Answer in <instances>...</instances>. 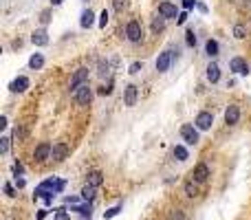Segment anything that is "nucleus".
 Wrapping results in <instances>:
<instances>
[{"label": "nucleus", "instance_id": "9", "mask_svg": "<svg viewBox=\"0 0 251 220\" xmlns=\"http://www.w3.org/2000/svg\"><path fill=\"white\" fill-rule=\"evenodd\" d=\"M194 125L201 130V132H207V130H212V125H214V112L201 110L199 115H196V119H194Z\"/></svg>", "mask_w": 251, "mask_h": 220}, {"label": "nucleus", "instance_id": "32", "mask_svg": "<svg viewBox=\"0 0 251 220\" xmlns=\"http://www.w3.org/2000/svg\"><path fill=\"white\" fill-rule=\"evenodd\" d=\"M141 71H143V62H132V64H130V69H128V73L130 75H137V73H141Z\"/></svg>", "mask_w": 251, "mask_h": 220}, {"label": "nucleus", "instance_id": "35", "mask_svg": "<svg viewBox=\"0 0 251 220\" xmlns=\"http://www.w3.org/2000/svg\"><path fill=\"white\" fill-rule=\"evenodd\" d=\"M40 22H42V26H47L49 22H51V9H44V11L40 13Z\"/></svg>", "mask_w": 251, "mask_h": 220}, {"label": "nucleus", "instance_id": "21", "mask_svg": "<svg viewBox=\"0 0 251 220\" xmlns=\"http://www.w3.org/2000/svg\"><path fill=\"white\" fill-rule=\"evenodd\" d=\"M172 154H174V159L181 161V163H183V161L190 159V152H187V147H185V146H181V143H176V146L172 147Z\"/></svg>", "mask_w": 251, "mask_h": 220}, {"label": "nucleus", "instance_id": "29", "mask_svg": "<svg viewBox=\"0 0 251 220\" xmlns=\"http://www.w3.org/2000/svg\"><path fill=\"white\" fill-rule=\"evenodd\" d=\"M11 141H13V139H9V137L0 139V154H7L9 147H11Z\"/></svg>", "mask_w": 251, "mask_h": 220}, {"label": "nucleus", "instance_id": "38", "mask_svg": "<svg viewBox=\"0 0 251 220\" xmlns=\"http://www.w3.org/2000/svg\"><path fill=\"white\" fill-rule=\"evenodd\" d=\"M187 18H190V13H187V11H181V13H178V18H176V24H178V26L185 24Z\"/></svg>", "mask_w": 251, "mask_h": 220}, {"label": "nucleus", "instance_id": "31", "mask_svg": "<svg viewBox=\"0 0 251 220\" xmlns=\"http://www.w3.org/2000/svg\"><path fill=\"white\" fill-rule=\"evenodd\" d=\"M11 172H13V176H22V174H25V165H22L20 161H13Z\"/></svg>", "mask_w": 251, "mask_h": 220}, {"label": "nucleus", "instance_id": "18", "mask_svg": "<svg viewBox=\"0 0 251 220\" xmlns=\"http://www.w3.org/2000/svg\"><path fill=\"white\" fill-rule=\"evenodd\" d=\"M86 183L93 187H101L104 185V174H101L100 170H91V172L86 174Z\"/></svg>", "mask_w": 251, "mask_h": 220}, {"label": "nucleus", "instance_id": "20", "mask_svg": "<svg viewBox=\"0 0 251 220\" xmlns=\"http://www.w3.org/2000/svg\"><path fill=\"white\" fill-rule=\"evenodd\" d=\"M165 18L163 16H156V18H152V24H150V31H152V35H161L165 31Z\"/></svg>", "mask_w": 251, "mask_h": 220}, {"label": "nucleus", "instance_id": "42", "mask_svg": "<svg viewBox=\"0 0 251 220\" xmlns=\"http://www.w3.org/2000/svg\"><path fill=\"white\" fill-rule=\"evenodd\" d=\"M13 183H16V187H18V190H22V187L26 185V181H25V178H22V176H16V181H13Z\"/></svg>", "mask_w": 251, "mask_h": 220}, {"label": "nucleus", "instance_id": "7", "mask_svg": "<svg viewBox=\"0 0 251 220\" xmlns=\"http://www.w3.org/2000/svg\"><path fill=\"white\" fill-rule=\"evenodd\" d=\"M201 130L196 128L194 123H183L181 125V139L187 143V146H196L201 141Z\"/></svg>", "mask_w": 251, "mask_h": 220}, {"label": "nucleus", "instance_id": "16", "mask_svg": "<svg viewBox=\"0 0 251 220\" xmlns=\"http://www.w3.org/2000/svg\"><path fill=\"white\" fill-rule=\"evenodd\" d=\"M29 77H26V75H18L16 79H13L11 84H9V91L11 93H25L26 88H29Z\"/></svg>", "mask_w": 251, "mask_h": 220}, {"label": "nucleus", "instance_id": "27", "mask_svg": "<svg viewBox=\"0 0 251 220\" xmlns=\"http://www.w3.org/2000/svg\"><path fill=\"white\" fill-rule=\"evenodd\" d=\"M168 218L170 220H185L187 216H185V212H183L181 207H174V209H170L168 212Z\"/></svg>", "mask_w": 251, "mask_h": 220}, {"label": "nucleus", "instance_id": "28", "mask_svg": "<svg viewBox=\"0 0 251 220\" xmlns=\"http://www.w3.org/2000/svg\"><path fill=\"white\" fill-rule=\"evenodd\" d=\"M122 209H124V205H122V203H117V205H115V207L106 209V212H104V220H110V218H115V216H117L119 212H122Z\"/></svg>", "mask_w": 251, "mask_h": 220}, {"label": "nucleus", "instance_id": "2", "mask_svg": "<svg viewBox=\"0 0 251 220\" xmlns=\"http://www.w3.org/2000/svg\"><path fill=\"white\" fill-rule=\"evenodd\" d=\"M176 55H178V51H174V49H165V51H161L159 57H156V62H154L156 73H168L170 66H172V62L176 60Z\"/></svg>", "mask_w": 251, "mask_h": 220}, {"label": "nucleus", "instance_id": "17", "mask_svg": "<svg viewBox=\"0 0 251 220\" xmlns=\"http://www.w3.org/2000/svg\"><path fill=\"white\" fill-rule=\"evenodd\" d=\"M199 183L194 181V178H187L185 183H183V194L187 196V198H196V196L201 194V190H199Z\"/></svg>", "mask_w": 251, "mask_h": 220}, {"label": "nucleus", "instance_id": "1", "mask_svg": "<svg viewBox=\"0 0 251 220\" xmlns=\"http://www.w3.org/2000/svg\"><path fill=\"white\" fill-rule=\"evenodd\" d=\"M126 40H128L130 44H139L143 40V24L141 20H137V18H130L128 22H126Z\"/></svg>", "mask_w": 251, "mask_h": 220}, {"label": "nucleus", "instance_id": "26", "mask_svg": "<svg viewBox=\"0 0 251 220\" xmlns=\"http://www.w3.org/2000/svg\"><path fill=\"white\" fill-rule=\"evenodd\" d=\"M95 190L97 187H93V185H84L82 187V200H88V203H93V198H95Z\"/></svg>", "mask_w": 251, "mask_h": 220}, {"label": "nucleus", "instance_id": "14", "mask_svg": "<svg viewBox=\"0 0 251 220\" xmlns=\"http://www.w3.org/2000/svg\"><path fill=\"white\" fill-rule=\"evenodd\" d=\"M31 42H33L35 47H47V44H49V31H47V26H40V29H35L33 33H31Z\"/></svg>", "mask_w": 251, "mask_h": 220}, {"label": "nucleus", "instance_id": "33", "mask_svg": "<svg viewBox=\"0 0 251 220\" xmlns=\"http://www.w3.org/2000/svg\"><path fill=\"white\" fill-rule=\"evenodd\" d=\"M97 73H100V77H106V75L110 73V66H108V62L100 60V71H97Z\"/></svg>", "mask_w": 251, "mask_h": 220}, {"label": "nucleus", "instance_id": "44", "mask_svg": "<svg viewBox=\"0 0 251 220\" xmlns=\"http://www.w3.org/2000/svg\"><path fill=\"white\" fill-rule=\"evenodd\" d=\"M4 128H7V117H0V130H4Z\"/></svg>", "mask_w": 251, "mask_h": 220}, {"label": "nucleus", "instance_id": "46", "mask_svg": "<svg viewBox=\"0 0 251 220\" xmlns=\"http://www.w3.org/2000/svg\"><path fill=\"white\" fill-rule=\"evenodd\" d=\"M84 2H88V0H84Z\"/></svg>", "mask_w": 251, "mask_h": 220}, {"label": "nucleus", "instance_id": "23", "mask_svg": "<svg viewBox=\"0 0 251 220\" xmlns=\"http://www.w3.org/2000/svg\"><path fill=\"white\" fill-rule=\"evenodd\" d=\"M26 134H29V132H26V128H25V125H22V123H18L16 128H13V132H11V139H13V141H16V143H20V141H25V139H26Z\"/></svg>", "mask_w": 251, "mask_h": 220}, {"label": "nucleus", "instance_id": "4", "mask_svg": "<svg viewBox=\"0 0 251 220\" xmlns=\"http://www.w3.org/2000/svg\"><path fill=\"white\" fill-rule=\"evenodd\" d=\"M93 88H91V84H84L82 88H77V91L73 93V99H75V104L77 106H82V108H86V106H91L93 104Z\"/></svg>", "mask_w": 251, "mask_h": 220}, {"label": "nucleus", "instance_id": "34", "mask_svg": "<svg viewBox=\"0 0 251 220\" xmlns=\"http://www.w3.org/2000/svg\"><path fill=\"white\" fill-rule=\"evenodd\" d=\"M113 93V79H108V84L101 88H97V95H110Z\"/></svg>", "mask_w": 251, "mask_h": 220}, {"label": "nucleus", "instance_id": "11", "mask_svg": "<svg viewBox=\"0 0 251 220\" xmlns=\"http://www.w3.org/2000/svg\"><path fill=\"white\" fill-rule=\"evenodd\" d=\"M178 7L174 2H170V0H163V2H159V16H163L165 20H176L178 18Z\"/></svg>", "mask_w": 251, "mask_h": 220}, {"label": "nucleus", "instance_id": "12", "mask_svg": "<svg viewBox=\"0 0 251 220\" xmlns=\"http://www.w3.org/2000/svg\"><path fill=\"white\" fill-rule=\"evenodd\" d=\"M137 99H139V88L134 86V84H128V86L124 88V104L128 106V108H132V106H137Z\"/></svg>", "mask_w": 251, "mask_h": 220}, {"label": "nucleus", "instance_id": "25", "mask_svg": "<svg viewBox=\"0 0 251 220\" xmlns=\"http://www.w3.org/2000/svg\"><path fill=\"white\" fill-rule=\"evenodd\" d=\"M231 33H234L236 40H245L249 35V29L245 24H234V29H231Z\"/></svg>", "mask_w": 251, "mask_h": 220}, {"label": "nucleus", "instance_id": "10", "mask_svg": "<svg viewBox=\"0 0 251 220\" xmlns=\"http://www.w3.org/2000/svg\"><path fill=\"white\" fill-rule=\"evenodd\" d=\"M229 69L234 71L236 75H243V77H247V75L251 73V66H249V62L245 60V57H240V55L231 57V62H229Z\"/></svg>", "mask_w": 251, "mask_h": 220}, {"label": "nucleus", "instance_id": "41", "mask_svg": "<svg viewBox=\"0 0 251 220\" xmlns=\"http://www.w3.org/2000/svg\"><path fill=\"white\" fill-rule=\"evenodd\" d=\"M183 7H185V11H190V9L199 7V2H196V0H183Z\"/></svg>", "mask_w": 251, "mask_h": 220}, {"label": "nucleus", "instance_id": "3", "mask_svg": "<svg viewBox=\"0 0 251 220\" xmlns=\"http://www.w3.org/2000/svg\"><path fill=\"white\" fill-rule=\"evenodd\" d=\"M88 77H91V71H88L86 66H79L77 71H73V75H71V79H69V91L75 93L77 88H82L84 84H88Z\"/></svg>", "mask_w": 251, "mask_h": 220}, {"label": "nucleus", "instance_id": "40", "mask_svg": "<svg viewBox=\"0 0 251 220\" xmlns=\"http://www.w3.org/2000/svg\"><path fill=\"white\" fill-rule=\"evenodd\" d=\"M113 7H115V11H124V9H126V0H113Z\"/></svg>", "mask_w": 251, "mask_h": 220}, {"label": "nucleus", "instance_id": "45", "mask_svg": "<svg viewBox=\"0 0 251 220\" xmlns=\"http://www.w3.org/2000/svg\"><path fill=\"white\" fill-rule=\"evenodd\" d=\"M62 2H64V0H51V7H60Z\"/></svg>", "mask_w": 251, "mask_h": 220}, {"label": "nucleus", "instance_id": "37", "mask_svg": "<svg viewBox=\"0 0 251 220\" xmlns=\"http://www.w3.org/2000/svg\"><path fill=\"white\" fill-rule=\"evenodd\" d=\"M108 18H110V13L104 9V11L100 13V26H101V29H106V24H108Z\"/></svg>", "mask_w": 251, "mask_h": 220}, {"label": "nucleus", "instance_id": "8", "mask_svg": "<svg viewBox=\"0 0 251 220\" xmlns=\"http://www.w3.org/2000/svg\"><path fill=\"white\" fill-rule=\"evenodd\" d=\"M51 150H53V146L49 141L38 143V146H35V150H33V161L38 165H44L47 161H51Z\"/></svg>", "mask_w": 251, "mask_h": 220}, {"label": "nucleus", "instance_id": "22", "mask_svg": "<svg viewBox=\"0 0 251 220\" xmlns=\"http://www.w3.org/2000/svg\"><path fill=\"white\" fill-rule=\"evenodd\" d=\"M44 66V55L42 53H33V55L29 57V69L31 71H40Z\"/></svg>", "mask_w": 251, "mask_h": 220}, {"label": "nucleus", "instance_id": "6", "mask_svg": "<svg viewBox=\"0 0 251 220\" xmlns=\"http://www.w3.org/2000/svg\"><path fill=\"white\" fill-rule=\"evenodd\" d=\"M209 176H212V170H209V165L203 163V161H201V163H196L194 170L190 172V178H194L199 185H205V183L209 181Z\"/></svg>", "mask_w": 251, "mask_h": 220}, {"label": "nucleus", "instance_id": "15", "mask_svg": "<svg viewBox=\"0 0 251 220\" xmlns=\"http://www.w3.org/2000/svg\"><path fill=\"white\" fill-rule=\"evenodd\" d=\"M205 77H207L209 84H218L221 82V66L216 62H209L207 69H205Z\"/></svg>", "mask_w": 251, "mask_h": 220}, {"label": "nucleus", "instance_id": "5", "mask_svg": "<svg viewBox=\"0 0 251 220\" xmlns=\"http://www.w3.org/2000/svg\"><path fill=\"white\" fill-rule=\"evenodd\" d=\"M71 154V146L66 141H55L53 143V150H51V161L53 163H64Z\"/></svg>", "mask_w": 251, "mask_h": 220}, {"label": "nucleus", "instance_id": "30", "mask_svg": "<svg viewBox=\"0 0 251 220\" xmlns=\"http://www.w3.org/2000/svg\"><path fill=\"white\" fill-rule=\"evenodd\" d=\"M185 42H187V47H196V42H199V40H196V33L192 29L185 31Z\"/></svg>", "mask_w": 251, "mask_h": 220}, {"label": "nucleus", "instance_id": "39", "mask_svg": "<svg viewBox=\"0 0 251 220\" xmlns=\"http://www.w3.org/2000/svg\"><path fill=\"white\" fill-rule=\"evenodd\" d=\"M4 194H7L9 198H13V196H16V190H13L11 183H4Z\"/></svg>", "mask_w": 251, "mask_h": 220}, {"label": "nucleus", "instance_id": "43", "mask_svg": "<svg viewBox=\"0 0 251 220\" xmlns=\"http://www.w3.org/2000/svg\"><path fill=\"white\" fill-rule=\"evenodd\" d=\"M47 214H49V209H38V216H35V218H38V220H44V218H47Z\"/></svg>", "mask_w": 251, "mask_h": 220}, {"label": "nucleus", "instance_id": "13", "mask_svg": "<svg viewBox=\"0 0 251 220\" xmlns=\"http://www.w3.org/2000/svg\"><path fill=\"white\" fill-rule=\"evenodd\" d=\"M240 121V106L238 104H229L225 108V123L227 125H236Z\"/></svg>", "mask_w": 251, "mask_h": 220}, {"label": "nucleus", "instance_id": "24", "mask_svg": "<svg viewBox=\"0 0 251 220\" xmlns=\"http://www.w3.org/2000/svg\"><path fill=\"white\" fill-rule=\"evenodd\" d=\"M218 51H221V47H218V42L214 38H209L207 42H205V53H207L209 57H216Z\"/></svg>", "mask_w": 251, "mask_h": 220}, {"label": "nucleus", "instance_id": "19", "mask_svg": "<svg viewBox=\"0 0 251 220\" xmlns=\"http://www.w3.org/2000/svg\"><path fill=\"white\" fill-rule=\"evenodd\" d=\"M93 24H95V13H93V9H84L82 18H79V26H82V29H91Z\"/></svg>", "mask_w": 251, "mask_h": 220}, {"label": "nucleus", "instance_id": "36", "mask_svg": "<svg viewBox=\"0 0 251 220\" xmlns=\"http://www.w3.org/2000/svg\"><path fill=\"white\" fill-rule=\"evenodd\" d=\"M53 220H71V214L66 209H55V218Z\"/></svg>", "mask_w": 251, "mask_h": 220}]
</instances>
